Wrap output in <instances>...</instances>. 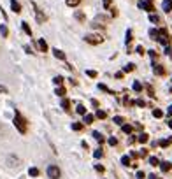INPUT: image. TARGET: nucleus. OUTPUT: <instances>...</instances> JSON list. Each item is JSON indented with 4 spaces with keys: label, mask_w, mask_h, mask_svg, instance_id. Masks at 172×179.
<instances>
[{
    "label": "nucleus",
    "mask_w": 172,
    "mask_h": 179,
    "mask_svg": "<svg viewBox=\"0 0 172 179\" xmlns=\"http://www.w3.org/2000/svg\"><path fill=\"white\" fill-rule=\"evenodd\" d=\"M14 127L20 130L21 133H25V132H27V121H25V118L21 116L20 111H16V112H14Z\"/></svg>",
    "instance_id": "obj_1"
},
{
    "label": "nucleus",
    "mask_w": 172,
    "mask_h": 179,
    "mask_svg": "<svg viewBox=\"0 0 172 179\" xmlns=\"http://www.w3.org/2000/svg\"><path fill=\"white\" fill-rule=\"evenodd\" d=\"M46 172H48V177H49V179H60V176H61L60 169H58L56 165H49Z\"/></svg>",
    "instance_id": "obj_2"
},
{
    "label": "nucleus",
    "mask_w": 172,
    "mask_h": 179,
    "mask_svg": "<svg viewBox=\"0 0 172 179\" xmlns=\"http://www.w3.org/2000/svg\"><path fill=\"white\" fill-rule=\"evenodd\" d=\"M84 40H86L88 44H100L102 40H104V37H102V35H95V33H90V35H86V37H84Z\"/></svg>",
    "instance_id": "obj_3"
},
{
    "label": "nucleus",
    "mask_w": 172,
    "mask_h": 179,
    "mask_svg": "<svg viewBox=\"0 0 172 179\" xmlns=\"http://www.w3.org/2000/svg\"><path fill=\"white\" fill-rule=\"evenodd\" d=\"M156 39L160 40L162 44H165V46H167V42H169V35H167V30H160V32H158V37H156Z\"/></svg>",
    "instance_id": "obj_4"
},
{
    "label": "nucleus",
    "mask_w": 172,
    "mask_h": 179,
    "mask_svg": "<svg viewBox=\"0 0 172 179\" xmlns=\"http://www.w3.org/2000/svg\"><path fill=\"white\" fill-rule=\"evenodd\" d=\"M139 7H141V9H146L148 11V12H153V11H155V7H153V4L151 2H139Z\"/></svg>",
    "instance_id": "obj_5"
},
{
    "label": "nucleus",
    "mask_w": 172,
    "mask_h": 179,
    "mask_svg": "<svg viewBox=\"0 0 172 179\" xmlns=\"http://www.w3.org/2000/svg\"><path fill=\"white\" fill-rule=\"evenodd\" d=\"M7 163H9L11 167H18V165H20V158L14 156V155H11L9 158H7Z\"/></svg>",
    "instance_id": "obj_6"
},
{
    "label": "nucleus",
    "mask_w": 172,
    "mask_h": 179,
    "mask_svg": "<svg viewBox=\"0 0 172 179\" xmlns=\"http://www.w3.org/2000/svg\"><path fill=\"white\" fill-rule=\"evenodd\" d=\"M11 9L14 11V12H21V4L18 0H11Z\"/></svg>",
    "instance_id": "obj_7"
},
{
    "label": "nucleus",
    "mask_w": 172,
    "mask_h": 179,
    "mask_svg": "<svg viewBox=\"0 0 172 179\" xmlns=\"http://www.w3.org/2000/svg\"><path fill=\"white\" fill-rule=\"evenodd\" d=\"M162 7H163L165 12H170V11H172V0H163Z\"/></svg>",
    "instance_id": "obj_8"
},
{
    "label": "nucleus",
    "mask_w": 172,
    "mask_h": 179,
    "mask_svg": "<svg viewBox=\"0 0 172 179\" xmlns=\"http://www.w3.org/2000/svg\"><path fill=\"white\" fill-rule=\"evenodd\" d=\"M53 55H55V58H58V60H65V53L61 49H58V48L53 49Z\"/></svg>",
    "instance_id": "obj_9"
},
{
    "label": "nucleus",
    "mask_w": 172,
    "mask_h": 179,
    "mask_svg": "<svg viewBox=\"0 0 172 179\" xmlns=\"http://www.w3.org/2000/svg\"><path fill=\"white\" fill-rule=\"evenodd\" d=\"M35 16H37V21H39V23H42V21L46 20V16H44V14H42L41 11L37 9V7H35Z\"/></svg>",
    "instance_id": "obj_10"
},
{
    "label": "nucleus",
    "mask_w": 172,
    "mask_h": 179,
    "mask_svg": "<svg viewBox=\"0 0 172 179\" xmlns=\"http://www.w3.org/2000/svg\"><path fill=\"white\" fill-rule=\"evenodd\" d=\"M21 28H23V32H25L27 35H32V30H30V27H28V23L23 21V23H21Z\"/></svg>",
    "instance_id": "obj_11"
},
{
    "label": "nucleus",
    "mask_w": 172,
    "mask_h": 179,
    "mask_svg": "<svg viewBox=\"0 0 172 179\" xmlns=\"http://www.w3.org/2000/svg\"><path fill=\"white\" fill-rule=\"evenodd\" d=\"M83 116H84V123H86V125H91V123H93V114H83Z\"/></svg>",
    "instance_id": "obj_12"
},
{
    "label": "nucleus",
    "mask_w": 172,
    "mask_h": 179,
    "mask_svg": "<svg viewBox=\"0 0 172 179\" xmlns=\"http://www.w3.org/2000/svg\"><path fill=\"white\" fill-rule=\"evenodd\" d=\"M39 49H41V51H44V53L48 51V44H46V40H44V39H41V40H39Z\"/></svg>",
    "instance_id": "obj_13"
},
{
    "label": "nucleus",
    "mask_w": 172,
    "mask_h": 179,
    "mask_svg": "<svg viewBox=\"0 0 172 179\" xmlns=\"http://www.w3.org/2000/svg\"><path fill=\"white\" fill-rule=\"evenodd\" d=\"M0 33H2V37H7L9 35V30H7L5 25H0Z\"/></svg>",
    "instance_id": "obj_14"
},
{
    "label": "nucleus",
    "mask_w": 172,
    "mask_h": 179,
    "mask_svg": "<svg viewBox=\"0 0 172 179\" xmlns=\"http://www.w3.org/2000/svg\"><path fill=\"white\" fill-rule=\"evenodd\" d=\"M160 167H162L163 172H169V169H170V163H169V162H162V163H160Z\"/></svg>",
    "instance_id": "obj_15"
},
{
    "label": "nucleus",
    "mask_w": 172,
    "mask_h": 179,
    "mask_svg": "<svg viewBox=\"0 0 172 179\" xmlns=\"http://www.w3.org/2000/svg\"><path fill=\"white\" fill-rule=\"evenodd\" d=\"M93 137H95V140H99V142H104V135H102L100 132H93Z\"/></svg>",
    "instance_id": "obj_16"
},
{
    "label": "nucleus",
    "mask_w": 172,
    "mask_h": 179,
    "mask_svg": "<svg viewBox=\"0 0 172 179\" xmlns=\"http://www.w3.org/2000/svg\"><path fill=\"white\" fill-rule=\"evenodd\" d=\"M53 83H55L56 86H61V83H63V77H61V76H56V77H53Z\"/></svg>",
    "instance_id": "obj_17"
},
{
    "label": "nucleus",
    "mask_w": 172,
    "mask_h": 179,
    "mask_svg": "<svg viewBox=\"0 0 172 179\" xmlns=\"http://www.w3.org/2000/svg\"><path fill=\"white\" fill-rule=\"evenodd\" d=\"M170 142H172V137H169V139H163V140H160V146H162V148H167Z\"/></svg>",
    "instance_id": "obj_18"
},
{
    "label": "nucleus",
    "mask_w": 172,
    "mask_h": 179,
    "mask_svg": "<svg viewBox=\"0 0 172 179\" xmlns=\"http://www.w3.org/2000/svg\"><path fill=\"white\" fill-rule=\"evenodd\" d=\"M28 174H30L32 177H37V176H39V169H35V167H32V169L28 170Z\"/></svg>",
    "instance_id": "obj_19"
},
{
    "label": "nucleus",
    "mask_w": 172,
    "mask_h": 179,
    "mask_svg": "<svg viewBox=\"0 0 172 179\" xmlns=\"http://www.w3.org/2000/svg\"><path fill=\"white\" fill-rule=\"evenodd\" d=\"M137 140H139L141 144H144V142H148V135H146V133H141V135L137 137Z\"/></svg>",
    "instance_id": "obj_20"
},
{
    "label": "nucleus",
    "mask_w": 172,
    "mask_h": 179,
    "mask_svg": "<svg viewBox=\"0 0 172 179\" xmlns=\"http://www.w3.org/2000/svg\"><path fill=\"white\" fill-rule=\"evenodd\" d=\"M165 70L162 69V65H155V74H158V76H162Z\"/></svg>",
    "instance_id": "obj_21"
},
{
    "label": "nucleus",
    "mask_w": 172,
    "mask_h": 179,
    "mask_svg": "<svg viewBox=\"0 0 172 179\" xmlns=\"http://www.w3.org/2000/svg\"><path fill=\"white\" fill-rule=\"evenodd\" d=\"M56 95H58V97H63V95H65V88H63V86H58V88H56Z\"/></svg>",
    "instance_id": "obj_22"
},
{
    "label": "nucleus",
    "mask_w": 172,
    "mask_h": 179,
    "mask_svg": "<svg viewBox=\"0 0 172 179\" xmlns=\"http://www.w3.org/2000/svg\"><path fill=\"white\" fill-rule=\"evenodd\" d=\"M114 123H116V125H123V123H125V118H123V116H116V118H114Z\"/></svg>",
    "instance_id": "obj_23"
},
{
    "label": "nucleus",
    "mask_w": 172,
    "mask_h": 179,
    "mask_svg": "<svg viewBox=\"0 0 172 179\" xmlns=\"http://www.w3.org/2000/svg\"><path fill=\"white\" fill-rule=\"evenodd\" d=\"M141 90H142V84L139 81H135V83H133V91H141Z\"/></svg>",
    "instance_id": "obj_24"
},
{
    "label": "nucleus",
    "mask_w": 172,
    "mask_h": 179,
    "mask_svg": "<svg viewBox=\"0 0 172 179\" xmlns=\"http://www.w3.org/2000/svg\"><path fill=\"white\" fill-rule=\"evenodd\" d=\"M149 163H151V165H160V160L156 158V156H151V158H149Z\"/></svg>",
    "instance_id": "obj_25"
},
{
    "label": "nucleus",
    "mask_w": 172,
    "mask_h": 179,
    "mask_svg": "<svg viewBox=\"0 0 172 179\" xmlns=\"http://www.w3.org/2000/svg\"><path fill=\"white\" fill-rule=\"evenodd\" d=\"M77 4H79V0H67V5L69 7H76Z\"/></svg>",
    "instance_id": "obj_26"
},
{
    "label": "nucleus",
    "mask_w": 172,
    "mask_h": 179,
    "mask_svg": "<svg viewBox=\"0 0 172 179\" xmlns=\"http://www.w3.org/2000/svg\"><path fill=\"white\" fill-rule=\"evenodd\" d=\"M153 116H155V118H162L163 112H162L160 109H155V111H153Z\"/></svg>",
    "instance_id": "obj_27"
},
{
    "label": "nucleus",
    "mask_w": 172,
    "mask_h": 179,
    "mask_svg": "<svg viewBox=\"0 0 172 179\" xmlns=\"http://www.w3.org/2000/svg\"><path fill=\"white\" fill-rule=\"evenodd\" d=\"M149 21H151V23H158L160 20H158V16H156V14H153V12H151V14H149Z\"/></svg>",
    "instance_id": "obj_28"
},
{
    "label": "nucleus",
    "mask_w": 172,
    "mask_h": 179,
    "mask_svg": "<svg viewBox=\"0 0 172 179\" xmlns=\"http://www.w3.org/2000/svg\"><path fill=\"white\" fill-rule=\"evenodd\" d=\"M83 128L81 123H72V130H76V132H79V130Z\"/></svg>",
    "instance_id": "obj_29"
},
{
    "label": "nucleus",
    "mask_w": 172,
    "mask_h": 179,
    "mask_svg": "<svg viewBox=\"0 0 172 179\" xmlns=\"http://www.w3.org/2000/svg\"><path fill=\"white\" fill-rule=\"evenodd\" d=\"M105 116H107V114H105V111H100V109L97 111V118H100V119H104V118H105Z\"/></svg>",
    "instance_id": "obj_30"
},
{
    "label": "nucleus",
    "mask_w": 172,
    "mask_h": 179,
    "mask_svg": "<svg viewBox=\"0 0 172 179\" xmlns=\"http://www.w3.org/2000/svg\"><path fill=\"white\" fill-rule=\"evenodd\" d=\"M121 163L125 165V167H128V165H130V158H128V156H123V158H121Z\"/></svg>",
    "instance_id": "obj_31"
},
{
    "label": "nucleus",
    "mask_w": 172,
    "mask_h": 179,
    "mask_svg": "<svg viewBox=\"0 0 172 179\" xmlns=\"http://www.w3.org/2000/svg\"><path fill=\"white\" fill-rule=\"evenodd\" d=\"M133 67H135L133 63H128L127 67H123V70H125V72H132V70H133Z\"/></svg>",
    "instance_id": "obj_32"
},
{
    "label": "nucleus",
    "mask_w": 172,
    "mask_h": 179,
    "mask_svg": "<svg viewBox=\"0 0 172 179\" xmlns=\"http://www.w3.org/2000/svg\"><path fill=\"white\" fill-rule=\"evenodd\" d=\"M77 112H79V114H86V107H84V105H77Z\"/></svg>",
    "instance_id": "obj_33"
},
{
    "label": "nucleus",
    "mask_w": 172,
    "mask_h": 179,
    "mask_svg": "<svg viewBox=\"0 0 172 179\" xmlns=\"http://www.w3.org/2000/svg\"><path fill=\"white\" fill-rule=\"evenodd\" d=\"M61 107H63V109H69V107H70V102H69V100H61Z\"/></svg>",
    "instance_id": "obj_34"
},
{
    "label": "nucleus",
    "mask_w": 172,
    "mask_h": 179,
    "mask_svg": "<svg viewBox=\"0 0 172 179\" xmlns=\"http://www.w3.org/2000/svg\"><path fill=\"white\" fill-rule=\"evenodd\" d=\"M149 35H151L153 40H156V37H158V32H156V30H151V32H149Z\"/></svg>",
    "instance_id": "obj_35"
},
{
    "label": "nucleus",
    "mask_w": 172,
    "mask_h": 179,
    "mask_svg": "<svg viewBox=\"0 0 172 179\" xmlns=\"http://www.w3.org/2000/svg\"><path fill=\"white\" fill-rule=\"evenodd\" d=\"M123 132H125V133H130L132 127H130V125H123Z\"/></svg>",
    "instance_id": "obj_36"
},
{
    "label": "nucleus",
    "mask_w": 172,
    "mask_h": 179,
    "mask_svg": "<svg viewBox=\"0 0 172 179\" xmlns=\"http://www.w3.org/2000/svg\"><path fill=\"white\" fill-rule=\"evenodd\" d=\"M86 76H90V77H97V72H95V70H86Z\"/></svg>",
    "instance_id": "obj_37"
},
{
    "label": "nucleus",
    "mask_w": 172,
    "mask_h": 179,
    "mask_svg": "<svg viewBox=\"0 0 172 179\" xmlns=\"http://www.w3.org/2000/svg\"><path fill=\"white\" fill-rule=\"evenodd\" d=\"M104 2V7L107 9V7H111V4H112V0H102Z\"/></svg>",
    "instance_id": "obj_38"
},
{
    "label": "nucleus",
    "mask_w": 172,
    "mask_h": 179,
    "mask_svg": "<svg viewBox=\"0 0 172 179\" xmlns=\"http://www.w3.org/2000/svg\"><path fill=\"white\" fill-rule=\"evenodd\" d=\"M93 156H95V158H100L102 156V149H97V151L93 153Z\"/></svg>",
    "instance_id": "obj_39"
},
{
    "label": "nucleus",
    "mask_w": 172,
    "mask_h": 179,
    "mask_svg": "<svg viewBox=\"0 0 172 179\" xmlns=\"http://www.w3.org/2000/svg\"><path fill=\"white\" fill-rule=\"evenodd\" d=\"M165 55H169V56L172 58V48H169V46H167V48H165Z\"/></svg>",
    "instance_id": "obj_40"
},
{
    "label": "nucleus",
    "mask_w": 172,
    "mask_h": 179,
    "mask_svg": "<svg viewBox=\"0 0 172 179\" xmlns=\"http://www.w3.org/2000/svg\"><path fill=\"white\" fill-rule=\"evenodd\" d=\"M76 18H77L79 21H83V20H84V16H83V12H76Z\"/></svg>",
    "instance_id": "obj_41"
},
{
    "label": "nucleus",
    "mask_w": 172,
    "mask_h": 179,
    "mask_svg": "<svg viewBox=\"0 0 172 179\" xmlns=\"http://www.w3.org/2000/svg\"><path fill=\"white\" fill-rule=\"evenodd\" d=\"M130 40H132V32H130V30H128V32H127V44H128Z\"/></svg>",
    "instance_id": "obj_42"
},
{
    "label": "nucleus",
    "mask_w": 172,
    "mask_h": 179,
    "mask_svg": "<svg viewBox=\"0 0 172 179\" xmlns=\"http://www.w3.org/2000/svg\"><path fill=\"white\" fill-rule=\"evenodd\" d=\"M7 91H9V90L5 88L4 84H0V93H7Z\"/></svg>",
    "instance_id": "obj_43"
},
{
    "label": "nucleus",
    "mask_w": 172,
    "mask_h": 179,
    "mask_svg": "<svg viewBox=\"0 0 172 179\" xmlns=\"http://www.w3.org/2000/svg\"><path fill=\"white\" fill-rule=\"evenodd\" d=\"M116 142H118V140L114 139V137H111V139H109V144H111V146H116Z\"/></svg>",
    "instance_id": "obj_44"
},
{
    "label": "nucleus",
    "mask_w": 172,
    "mask_h": 179,
    "mask_svg": "<svg viewBox=\"0 0 172 179\" xmlns=\"http://www.w3.org/2000/svg\"><path fill=\"white\" fill-rule=\"evenodd\" d=\"M137 179H144V172L139 170V172H137Z\"/></svg>",
    "instance_id": "obj_45"
},
{
    "label": "nucleus",
    "mask_w": 172,
    "mask_h": 179,
    "mask_svg": "<svg viewBox=\"0 0 172 179\" xmlns=\"http://www.w3.org/2000/svg\"><path fill=\"white\" fill-rule=\"evenodd\" d=\"M137 53H139V55H144V48H142V46H139V48H137Z\"/></svg>",
    "instance_id": "obj_46"
},
{
    "label": "nucleus",
    "mask_w": 172,
    "mask_h": 179,
    "mask_svg": "<svg viewBox=\"0 0 172 179\" xmlns=\"http://www.w3.org/2000/svg\"><path fill=\"white\" fill-rule=\"evenodd\" d=\"M95 170H99V172H104V167H102V165H95Z\"/></svg>",
    "instance_id": "obj_47"
},
{
    "label": "nucleus",
    "mask_w": 172,
    "mask_h": 179,
    "mask_svg": "<svg viewBox=\"0 0 172 179\" xmlns=\"http://www.w3.org/2000/svg\"><path fill=\"white\" fill-rule=\"evenodd\" d=\"M167 114H169V116H172V107H169V109H167Z\"/></svg>",
    "instance_id": "obj_48"
},
{
    "label": "nucleus",
    "mask_w": 172,
    "mask_h": 179,
    "mask_svg": "<svg viewBox=\"0 0 172 179\" xmlns=\"http://www.w3.org/2000/svg\"><path fill=\"white\" fill-rule=\"evenodd\" d=\"M169 127H170V128H172V119H170V121H169Z\"/></svg>",
    "instance_id": "obj_49"
},
{
    "label": "nucleus",
    "mask_w": 172,
    "mask_h": 179,
    "mask_svg": "<svg viewBox=\"0 0 172 179\" xmlns=\"http://www.w3.org/2000/svg\"><path fill=\"white\" fill-rule=\"evenodd\" d=\"M149 179H156V177H155V176H149Z\"/></svg>",
    "instance_id": "obj_50"
},
{
    "label": "nucleus",
    "mask_w": 172,
    "mask_h": 179,
    "mask_svg": "<svg viewBox=\"0 0 172 179\" xmlns=\"http://www.w3.org/2000/svg\"><path fill=\"white\" fill-rule=\"evenodd\" d=\"M170 91H172V86H170Z\"/></svg>",
    "instance_id": "obj_51"
}]
</instances>
